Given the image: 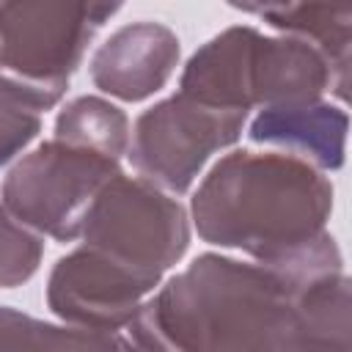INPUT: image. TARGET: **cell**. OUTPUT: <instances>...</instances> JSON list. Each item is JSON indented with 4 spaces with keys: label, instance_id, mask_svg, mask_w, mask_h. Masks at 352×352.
<instances>
[{
    "label": "cell",
    "instance_id": "6da1fadb",
    "mask_svg": "<svg viewBox=\"0 0 352 352\" xmlns=\"http://www.w3.org/2000/svg\"><path fill=\"white\" fill-rule=\"evenodd\" d=\"M330 179L289 151H231L198 184L190 212L204 242L234 248L275 270L294 292L341 272L327 231Z\"/></svg>",
    "mask_w": 352,
    "mask_h": 352
},
{
    "label": "cell",
    "instance_id": "9c48e42d",
    "mask_svg": "<svg viewBox=\"0 0 352 352\" xmlns=\"http://www.w3.org/2000/svg\"><path fill=\"white\" fill-rule=\"evenodd\" d=\"M258 30L236 25L206 41L187 60L179 94L220 110H253V52Z\"/></svg>",
    "mask_w": 352,
    "mask_h": 352
},
{
    "label": "cell",
    "instance_id": "8fae6325",
    "mask_svg": "<svg viewBox=\"0 0 352 352\" xmlns=\"http://www.w3.org/2000/svg\"><path fill=\"white\" fill-rule=\"evenodd\" d=\"M333 88L327 58L297 36H261L253 52V104H302Z\"/></svg>",
    "mask_w": 352,
    "mask_h": 352
},
{
    "label": "cell",
    "instance_id": "9a60e30c",
    "mask_svg": "<svg viewBox=\"0 0 352 352\" xmlns=\"http://www.w3.org/2000/svg\"><path fill=\"white\" fill-rule=\"evenodd\" d=\"M129 338L74 324H52L0 305V349H126Z\"/></svg>",
    "mask_w": 352,
    "mask_h": 352
},
{
    "label": "cell",
    "instance_id": "5b68a950",
    "mask_svg": "<svg viewBox=\"0 0 352 352\" xmlns=\"http://www.w3.org/2000/svg\"><path fill=\"white\" fill-rule=\"evenodd\" d=\"M118 160L47 140L25 154L3 179V206L36 234L72 242L82 231V220L96 192L118 173Z\"/></svg>",
    "mask_w": 352,
    "mask_h": 352
},
{
    "label": "cell",
    "instance_id": "e0dca14e",
    "mask_svg": "<svg viewBox=\"0 0 352 352\" xmlns=\"http://www.w3.org/2000/svg\"><path fill=\"white\" fill-rule=\"evenodd\" d=\"M41 132V110L0 85V168L8 165Z\"/></svg>",
    "mask_w": 352,
    "mask_h": 352
},
{
    "label": "cell",
    "instance_id": "52a82bcc",
    "mask_svg": "<svg viewBox=\"0 0 352 352\" xmlns=\"http://www.w3.org/2000/svg\"><path fill=\"white\" fill-rule=\"evenodd\" d=\"M160 280V275L140 272L88 245H80L55 261L47 280V305L66 324L96 333H118L126 330Z\"/></svg>",
    "mask_w": 352,
    "mask_h": 352
},
{
    "label": "cell",
    "instance_id": "ac0fdd59",
    "mask_svg": "<svg viewBox=\"0 0 352 352\" xmlns=\"http://www.w3.org/2000/svg\"><path fill=\"white\" fill-rule=\"evenodd\" d=\"M228 3H231L234 8H239V11L264 16V14L278 11V8H283V6H289V3H294V0H228Z\"/></svg>",
    "mask_w": 352,
    "mask_h": 352
},
{
    "label": "cell",
    "instance_id": "5bb4252c",
    "mask_svg": "<svg viewBox=\"0 0 352 352\" xmlns=\"http://www.w3.org/2000/svg\"><path fill=\"white\" fill-rule=\"evenodd\" d=\"M55 138L118 160L129 148V118L102 96H77L58 113Z\"/></svg>",
    "mask_w": 352,
    "mask_h": 352
},
{
    "label": "cell",
    "instance_id": "ba28073f",
    "mask_svg": "<svg viewBox=\"0 0 352 352\" xmlns=\"http://www.w3.org/2000/svg\"><path fill=\"white\" fill-rule=\"evenodd\" d=\"M179 36L162 22L118 28L91 58V80L121 102H143L165 88L179 66Z\"/></svg>",
    "mask_w": 352,
    "mask_h": 352
},
{
    "label": "cell",
    "instance_id": "2e32d148",
    "mask_svg": "<svg viewBox=\"0 0 352 352\" xmlns=\"http://www.w3.org/2000/svg\"><path fill=\"white\" fill-rule=\"evenodd\" d=\"M41 234L19 223L0 204V289L22 286L25 280H30L41 264Z\"/></svg>",
    "mask_w": 352,
    "mask_h": 352
},
{
    "label": "cell",
    "instance_id": "8992f818",
    "mask_svg": "<svg viewBox=\"0 0 352 352\" xmlns=\"http://www.w3.org/2000/svg\"><path fill=\"white\" fill-rule=\"evenodd\" d=\"M245 121V110H220L173 94L138 116L126 154L143 179L179 195L192 187L214 151L239 140Z\"/></svg>",
    "mask_w": 352,
    "mask_h": 352
},
{
    "label": "cell",
    "instance_id": "4fadbf2b",
    "mask_svg": "<svg viewBox=\"0 0 352 352\" xmlns=\"http://www.w3.org/2000/svg\"><path fill=\"white\" fill-rule=\"evenodd\" d=\"M297 314L311 352H346L352 346V300L344 272L322 275L297 289Z\"/></svg>",
    "mask_w": 352,
    "mask_h": 352
},
{
    "label": "cell",
    "instance_id": "30bf717a",
    "mask_svg": "<svg viewBox=\"0 0 352 352\" xmlns=\"http://www.w3.org/2000/svg\"><path fill=\"white\" fill-rule=\"evenodd\" d=\"M349 118L341 107L330 102H302V104H272L250 121V140L264 146H278L294 157L308 160L322 170H338L344 165Z\"/></svg>",
    "mask_w": 352,
    "mask_h": 352
},
{
    "label": "cell",
    "instance_id": "7c38bea8",
    "mask_svg": "<svg viewBox=\"0 0 352 352\" xmlns=\"http://www.w3.org/2000/svg\"><path fill=\"white\" fill-rule=\"evenodd\" d=\"M280 33L314 44L333 69V91L346 99L349 88V47H352V0H294L261 16Z\"/></svg>",
    "mask_w": 352,
    "mask_h": 352
},
{
    "label": "cell",
    "instance_id": "3957f363",
    "mask_svg": "<svg viewBox=\"0 0 352 352\" xmlns=\"http://www.w3.org/2000/svg\"><path fill=\"white\" fill-rule=\"evenodd\" d=\"M124 0H0V85L36 110L60 102L94 33Z\"/></svg>",
    "mask_w": 352,
    "mask_h": 352
},
{
    "label": "cell",
    "instance_id": "7a4b0ae2",
    "mask_svg": "<svg viewBox=\"0 0 352 352\" xmlns=\"http://www.w3.org/2000/svg\"><path fill=\"white\" fill-rule=\"evenodd\" d=\"M129 344L157 352H305L297 292L270 267L204 253L143 300Z\"/></svg>",
    "mask_w": 352,
    "mask_h": 352
},
{
    "label": "cell",
    "instance_id": "277c9868",
    "mask_svg": "<svg viewBox=\"0 0 352 352\" xmlns=\"http://www.w3.org/2000/svg\"><path fill=\"white\" fill-rule=\"evenodd\" d=\"M80 236L82 245L162 278L187 253L190 220L184 206L162 187L118 170L88 206Z\"/></svg>",
    "mask_w": 352,
    "mask_h": 352
}]
</instances>
